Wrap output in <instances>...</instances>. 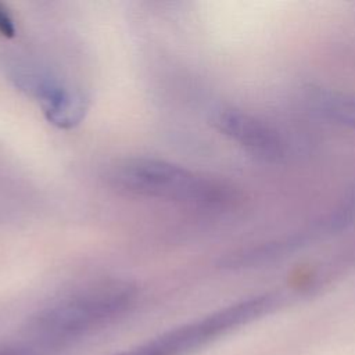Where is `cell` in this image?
I'll use <instances>...</instances> for the list:
<instances>
[{"instance_id": "1", "label": "cell", "mask_w": 355, "mask_h": 355, "mask_svg": "<svg viewBox=\"0 0 355 355\" xmlns=\"http://www.w3.org/2000/svg\"><path fill=\"white\" fill-rule=\"evenodd\" d=\"M126 280L89 283L33 315L21 337L0 347V355H53L93 329L122 315L135 301Z\"/></svg>"}, {"instance_id": "2", "label": "cell", "mask_w": 355, "mask_h": 355, "mask_svg": "<svg viewBox=\"0 0 355 355\" xmlns=\"http://www.w3.org/2000/svg\"><path fill=\"white\" fill-rule=\"evenodd\" d=\"M110 183L118 190L144 198L196 207H220L232 191L220 182L178 164L133 157L115 162L108 171Z\"/></svg>"}, {"instance_id": "3", "label": "cell", "mask_w": 355, "mask_h": 355, "mask_svg": "<svg viewBox=\"0 0 355 355\" xmlns=\"http://www.w3.org/2000/svg\"><path fill=\"white\" fill-rule=\"evenodd\" d=\"M273 309L275 301L269 294L255 295L168 330L136 348L115 355H191L229 331Z\"/></svg>"}, {"instance_id": "4", "label": "cell", "mask_w": 355, "mask_h": 355, "mask_svg": "<svg viewBox=\"0 0 355 355\" xmlns=\"http://www.w3.org/2000/svg\"><path fill=\"white\" fill-rule=\"evenodd\" d=\"M12 79L22 90L40 101L46 118L53 125L68 129L82 121L86 112L85 98L46 71L25 62H17L12 67Z\"/></svg>"}, {"instance_id": "5", "label": "cell", "mask_w": 355, "mask_h": 355, "mask_svg": "<svg viewBox=\"0 0 355 355\" xmlns=\"http://www.w3.org/2000/svg\"><path fill=\"white\" fill-rule=\"evenodd\" d=\"M215 123L230 140L262 161L276 162L284 157L280 135L257 116L237 110H225L218 112Z\"/></svg>"}, {"instance_id": "6", "label": "cell", "mask_w": 355, "mask_h": 355, "mask_svg": "<svg viewBox=\"0 0 355 355\" xmlns=\"http://www.w3.org/2000/svg\"><path fill=\"white\" fill-rule=\"evenodd\" d=\"M311 104L326 119L355 130V94L319 90L311 96Z\"/></svg>"}, {"instance_id": "7", "label": "cell", "mask_w": 355, "mask_h": 355, "mask_svg": "<svg viewBox=\"0 0 355 355\" xmlns=\"http://www.w3.org/2000/svg\"><path fill=\"white\" fill-rule=\"evenodd\" d=\"M15 33L14 21L7 10L0 4V35L4 37H12Z\"/></svg>"}]
</instances>
